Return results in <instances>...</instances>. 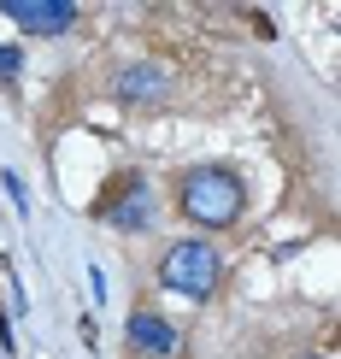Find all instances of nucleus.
I'll return each instance as SVG.
<instances>
[{"mask_svg":"<svg viewBox=\"0 0 341 359\" xmlns=\"http://www.w3.org/2000/svg\"><path fill=\"white\" fill-rule=\"evenodd\" d=\"M159 283L183 301H206L218 289V248L206 236H188V242H171L165 259H159Z\"/></svg>","mask_w":341,"mask_h":359,"instance_id":"nucleus-2","label":"nucleus"},{"mask_svg":"<svg viewBox=\"0 0 341 359\" xmlns=\"http://www.w3.org/2000/svg\"><path fill=\"white\" fill-rule=\"evenodd\" d=\"M165 95V71L153 65V59H141V65H124L118 71V100H130V107H147V100Z\"/></svg>","mask_w":341,"mask_h":359,"instance_id":"nucleus-6","label":"nucleus"},{"mask_svg":"<svg viewBox=\"0 0 341 359\" xmlns=\"http://www.w3.org/2000/svg\"><path fill=\"white\" fill-rule=\"evenodd\" d=\"M136 183H147V177H141V171H118V177H106V183H100V201H95V206H88V212H95V218H100V212H106V206L118 201V194H130V189H136Z\"/></svg>","mask_w":341,"mask_h":359,"instance_id":"nucleus-7","label":"nucleus"},{"mask_svg":"<svg viewBox=\"0 0 341 359\" xmlns=\"http://www.w3.org/2000/svg\"><path fill=\"white\" fill-rule=\"evenodd\" d=\"M124 336H130V348H136L141 359H171V353H176V324L159 318L153 306H136V312H130Z\"/></svg>","mask_w":341,"mask_h":359,"instance_id":"nucleus-4","label":"nucleus"},{"mask_svg":"<svg viewBox=\"0 0 341 359\" xmlns=\"http://www.w3.org/2000/svg\"><path fill=\"white\" fill-rule=\"evenodd\" d=\"M242 206H247V183L230 165H195L176 183V212L200 230H230L242 218Z\"/></svg>","mask_w":341,"mask_h":359,"instance_id":"nucleus-1","label":"nucleus"},{"mask_svg":"<svg viewBox=\"0 0 341 359\" xmlns=\"http://www.w3.org/2000/svg\"><path fill=\"white\" fill-rule=\"evenodd\" d=\"M0 183H6L12 206H18V212H29V194H24V177H18V171H0Z\"/></svg>","mask_w":341,"mask_h":359,"instance_id":"nucleus-9","label":"nucleus"},{"mask_svg":"<svg viewBox=\"0 0 341 359\" xmlns=\"http://www.w3.org/2000/svg\"><path fill=\"white\" fill-rule=\"evenodd\" d=\"M0 12L18 29H29V36H59V29L77 24V6L71 0H0Z\"/></svg>","mask_w":341,"mask_h":359,"instance_id":"nucleus-3","label":"nucleus"},{"mask_svg":"<svg viewBox=\"0 0 341 359\" xmlns=\"http://www.w3.org/2000/svg\"><path fill=\"white\" fill-rule=\"evenodd\" d=\"M100 224H112V230H153L159 224V194L147 183H136L130 194H118L106 212H100Z\"/></svg>","mask_w":341,"mask_h":359,"instance_id":"nucleus-5","label":"nucleus"},{"mask_svg":"<svg viewBox=\"0 0 341 359\" xmlns=\"http://www.w3.org/2000/svg\"><path fill=\"white\" fill-rule=\"evenodd\" d=\"M24 77V48L18 41H0V83H18Z\"/></svg>","mask_w":341,"mask_h":359,"instance_id":"nucleus-8","label":"nucleus"}]
</instances>
